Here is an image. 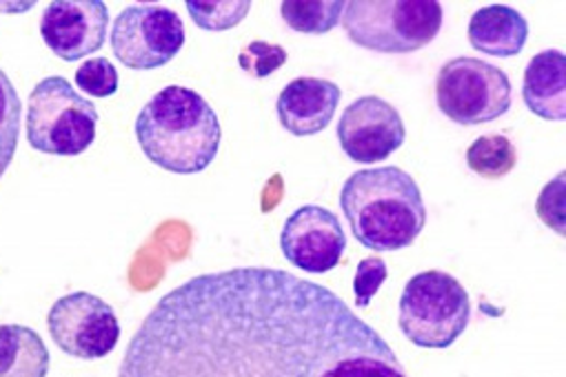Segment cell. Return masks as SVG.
I'll use <instances>...</instances> for the list:
<instances>
[{
    "label": "cell",
    "mask_w": 566,
    "mask_h": 377,
    "mask_svg": "<svg viewBox=\"0 0 566 377\" xmlns=\"http://www.w3.org/2000/svg\"><path fill=\"white\" fill-rule=\"evenodd\" d=\"M511 94L506 72L480 59H451L436 78L438 109L464 127L502 118L511 109Z\"/></svg>",
    "instance_id": "obj_7"
},
{
    "label": "cell",
    "mask_w": 566,
    "mask_h": 377,
    "mask_svg": "<svg viewBox=\"0 0 566 377\" xmlns=\"http://www.w3.org/2000/svg\"><path fill=\"white\" fill-rule=\"evenodd\" d=\"M36 3H0V14H23L30 12Z\"/></svg>",
    "instance_id": "obj_25"
},
{
    "label": "cell",
    "mask_w": 566,
    "mask_h": 377,
    "mask_svg": "<svg viewBox=\"0 0 566 377\" xmlns=\"http://www.w3.org/2000/svg\"><path fill=\"white\" fill-rule=\"evenodd\" d=\"M196 28L205 32H227L251 12L249 0H187L185 3Z\"/></svg>",
    "instance_id": "obj_20"
},
{
    "label": "cell",
    "mask_w": 566,
    "mask_h": 377,
    "mask_svg": "<svg viewBox=\"0 0 566 377\" xmlns=\"http://www.w3.org/2000/svg\"><path fill=\"white\" fill-rule=\"evenodd\" d=\"M98 109L63 76L41 81L28 98V140L41 154L81 156L96 140Z\"/></svg>",
    "instance_id": "obj_6"
},
{
    "label": "cell",
    "mask_w": 566,
    "mask_h": 377,
    "mask_svg": "<svg viewBox=\"0 0 566 377\" xmlns=\"http://www.w3.org/2000/svg\"><path fill=\"white\" fill-rule=\"evenodd\" d=\"M522 98L531 114L544 121L566 118V59L559 50L535 54L522 81Z\"/></svg>",
    "instance_id": "obj_14"
},
{
    "label": "cell",
    "mask_w": 566,
    "mask_h": 377,
    "mask_svg": "<svg viewBox=\"0 0 566 377\" xmlns=\"http://www.w3.org/2000/svg\"><path fill=\"white\" fill-rule=\"evenodd\" d=\"M471 297L462 282L444 271L413 275L400 295L398 324L420 348H449L469 326Z\"/></svg>",
    "instance_id": "obj_5"
},
{
    "label": "cell",
    "mask_w": 566,
    "mask_h": 377,
    "mask_svg": "<svg viewBox=\"0 0 566 377\" xmlns=\"http://www.w3.org/2000/svg\"><path fill=\"white\" fill-rule=\"evenodd\" d=\"M517 163L515 145L502 134L480 136L467 149V165L486 180H500L513 171Z\"/></svg>",
    "instance_id": "obj_18"
},
{
    "label": "cell",
    "mask_w": 566,
    "mask_h": 377,
    "mask_svg": "<svg viewBox=\"0 0 566 377\" xmlns=\"http://www.w3.org/2000/svg\"><path fill=\"white\" fill-rule=\"evenodd\" d=\"M50 348L23 324H0V377H48Z\"/></svg>",
    "instance_id": "obj_16"
},
{
    "label": "cell",
    "mask_w": 566,
    "mask_h": 377,
    "mask_svg": "<svg viewBox=\"0 0 566 377\" xmlns=\"http://www.w3.org/2000/svg\"><path fill=\"white\" fill-rule=\"evenodd\" d=\"M182 19L160 6H132L123 10L109 34L112 52L129 70L151 72L171 63L185 45Z\"/></svg>",
    "instance_id": "obj_8"
},
{
    "label": "cell",
    "mask_w": 566,
    "mask_h": 377,
    "mask_svg": "<svg viewBox=\"0 0 566 377\" xmlns=\"http://www.w3.org/2000/svg\"><path fill=\"white\" fill-rule=\"evenodd\" d=\"M535 209H537V216L542 218V222L546 227L557 231V235H564V222H566V213H564V171H559L555 176V180H551L542 189Z\"/></svg>",
    "instance_id": "obj_24"
},
{
    "label": "cell",
    "mask_w": 566,
    "mask_h": 377,
    "mask_svg": "<svg viewBox=\"0 0 566 377\" xmlns=\"http://www.w3.org/2000/svg\"><path fill=\"white\" fill-rule=\"evenodd\" d=\"M74 81L83 94L90 98H109L118 92V70L107 59H90L85 61L76 74Z\"/></svg>",
    "instance_id": "obj_22"
},
{
    "label": "cell",
    "mask_w": 566,
    "mask_h": 377,
    "mask_svg": "<svg viewBox=\"0 0 566 377\" xmlns=\"http://www.w3.org/2000/svg\"><path fill=\"white\" fill-rule=\"evenodd\" d=\"M280 251L296 269L323 275L343 262L347 235L334 211L307 205L296 209L282 227Z\"/></svg>",
    "instance_id": "obj_11"
},
{
    "label": "cell",
    "mask_w": 566,
    "mask_h": 377,
    "mask_svg": "<svg viewBox=\"0 0 566 377\" xmlns=\"http://www.w3.org/2000/svg\"><path fill=\"white\" fill-rule=\"evenodd\" d=\"M136 140L156 167L191 176L216 160L222 129L213 107L198 92L169 85L138 114Z\"/></svg>",
    "instance_id": "obj_2"
},
{
    "label": "cell",
    "mask_w": 566,
    "mask_h": 377,
    "mask_svg": "<svg viewBox=\"0 0 566 377\" xmlns=\"http://www.w3.org/2000/svg\"><path fill=\"white\" fill-rule=\"evenodd\" d=\"M340 98L343 92L332 81L296 78L277 96V121L292 136H316L332 125Z\"/></svg>",
    "instance_id": "obj_13"
},
{
    "label": "cell",
    "mask_w": 566,
    "mask_h": 377,
    "mask_svg": "<svg viewBox=\"0 0 566 377\" xmlns=\"http://www.w3.org/2000/svg\"><path fill=\"white\" fill-rule=\"evenodd\" d=\"M467 36L475 52L511 59L524 50L528 41V23L509 6H486L471 17Z\"/></svg>",
    "instance_id": "obj_15"
},
{
    "label": "cell",
    "mask_w": 566,
    "mask_h": 377,
    "mask_svg": "<svg viewBox=\"0 0 566 377\" xmlns=\"http://www.w3.org/2000/svg\"><path fill=\"white\" fill-rule=\"evenodd\" d=\"M345 8V0H285L280 17L294 32L327 34L340 25Z\"/></svg>",
    "instance_id": "obj_17"
},
{
    "label": "cell",
    "mask_w": 566,
    "mask_h": 377,
    "mask_svg": "<svg viewBox=\"0 0 566 377\" xmlns=\"http://www.w3.org/2000/svg\"><path fill=\"white\" fill-rule=\"evenodd\" d=\"M48 328L54 344L76 359L107 357L120 339L114 308L87 291L59 297L48 313Z\"/></svg>",
    "instance_id": "obj_9"
},
{
    "label": "cell",
    "mask_w": 566,
    "mask_h": 377,
    "mask_svg": "<svg viewBox=\"0 0 566 377\" xmlns=\"http://www.w3.org/2000/svg\"><path fill=\"white\" fill-rule=\"evenodd\" d=\"M343 151L360 165H376L396 154L407 138L400 112L380 96L354 101L338 121Z\"/></svg>",
    "instance_id": "obj_10"
},
{
    "label": "cell",
    "mask_w": 566,
    "mask_h": 377,
    "mask_svg": "<svg viewBox=\"0 0 566 377\" xmlns=\"http://www.w3.org/2000/svg\"><path fill=\"white\" fill-rule=\"evenodd\" d=\"M340 209L354 238L378 253L411 247L427 224L418 182L391 165L352 174L340 191Z\"/></svg>",
    "instance_id": "obj_3"
},
{
    "label": "cell",
    "mask_w": 566,
    "mask_h": 377,
    "mask_svg": "<svg viewBox=\"0 0 566 377\" xmlns=\"http://www.w3.org/2000/svg\"><path fill=\"white\" fill-rule=\"evenodd\" d=\"M107 25L103 0H54L41 17V36L61 61L74 63L103 50Z\"/></svg>",
    "instance_id": "obj_12"
},
{
    "label": "cell",
    "mask_w": 566,
    "mask_h": 377,
    "mask_svg": "<svg viewBox=\"0 0 566 377\" xmlns=\"http://www.w3.org/2000/svg\"><path fill=\"white\" fill-rule=\"evenodd\" d=\"M118 377H409L332 289L242 266L202 273L147 313Z\"/></svg>",
    "instance_id": "obj_1"
},
{
    "label": "cell",
    "mask_w": 566,
    "mask_h": 377,
    "mask_svg": "<svg viewBox=\"0 0 566 377\" xmlns=\"http://www.w3.org/2000/svg\"><path fill=\"white\" fill-rule=\"evenodd\" d=\"M21 112L23 103L19 92L10 76L0 70V178L6 176L19 149Z\"/></svg>",
    "instance_id": "obj_19"
},
{
    "label": "cell",
    "mask_w": 566,
    "mask_h": 377,
    "mask_svg": "<svg viewBox=\"0 0 566 377\" xmlns=\"http://www.w3.org/2000/svg\"><path fill=\"white\" fill-rule=\"evenodd\" d=\"M287 61H290V54H287L285 48L273 45V43H264V41H251L238 54L240 70L244 74H249L251 78H258V81L269 78Z\"/></svg>",
    "instance_id": "obj_21"
},
{
    "label": "cell",
    "mask_w": 566,
    "mask_h": 377,
    "mask_svg": "<svg viewBox=\"0 0 566 377\" xmlns=\"http://www.w3.org/2000/svg\"><path fill=\"white\" fill-rule=\"evenodd\" d=\"M442 19L436 0H352L340 25L354 45L369 52L413 54L436 41Z\"/></svg>",
    "instance_id": "obj_4"
},
{
    "label": "cell",
    "mask_w": 566,
    "mask_h": 377,
    "mask_svg": "<svg viewBox=\"0 0 566 377\" xmlns=\"http://www.w3.org/2000/svg\"><path fill=\"white\" fill-rule=\"evenodd\" d=\"M389 271L387 262L382 258H365L356 266V277H354V295H356V308H367L380 286L385 284Z\"/></svg>",
    "instance_id": "obj_23"
}]
</instances>
